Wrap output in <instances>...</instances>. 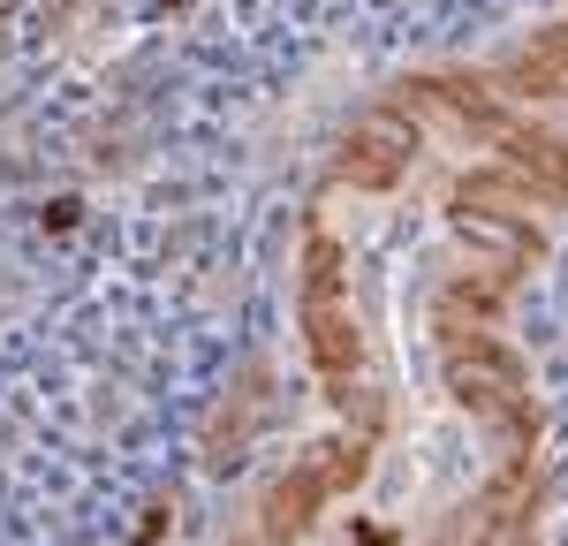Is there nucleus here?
I'll return each mask as SVG.
<instances>
[{
	"mask_svg": "<svg viewBox=\"0 0 568 546\" xmlns=\"http://www.w3.org/2000/svg\"><path fill=\"white\" fill-rule=\"evenodd\" d=\"M410 153H418V130H410L402 114H364V122L341 137L334 175L356 182V190H395V182L410 175Z\"/></svg>",
	"mask_w": 568,
	"mask_h": 546,
	"instance_id": "nucleus-3",
	"label": "nucleus"
},
{
	"mask_svg": "<svg viewBox=\"0 0 568 546\" xmlns=\"http://www.w3.org/2000/svg\"><path fill=\"white\" fill-rule=\"evenodd\" d=\"M303 342H311L318 379L334 387V402H349L356 364H364V342H356V312H349V296H341V243H334V235H311V243H303Z\"/></svg>",
	"mask_w": 568,
	"mask_h": 546,
	"instance_id": "nucleus-1",
	"label": "nucleus"
},
{
	"mask_svg": "<svg viewBox=\"0 0 568 546\" xmlns=\"http://www.w3.org/2000/svg\"><path fill=\"white\" fill-rule=\"evenodd\" d=\"M439 357H447V387L462 395V410L523 417V364L508 357L485 327H439Z\"/></svg>",
	"mask_w": 568,
	"mask_h": 546,
	"instance_id": "nucleus-2",
	"label": "nucleus"
}]
</instances>
